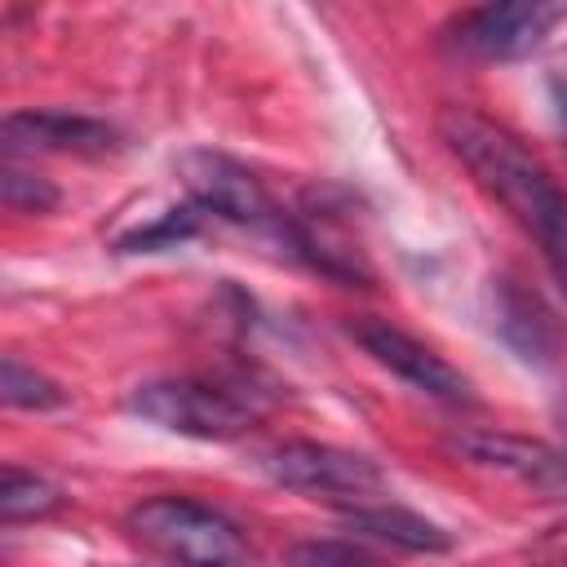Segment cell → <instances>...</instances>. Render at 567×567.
Here are the masks:
<instances>
[{
    "mask_svg": "<svg viewBox=\"0 0 567 567\" xmlns=\"http://www.w3.org/2000/svg\"><path fill=\"white\" fill-rule=\"evenodd\" d=\"M439 133L474 182L536 239L549 275L567 292V190L549 177V168L470 106H447L439 115Z\"/></svg>",
    "mask_w": 567,
    "mask_h": 567,
    "instance_id": "cell-1",
    "label": "cell"
},
{
    "mask_svg": "<svg viewBox=\"0 0 567 567\" xmlns=\"http://www.w3.org/2000/svg\"><path fill=\"white\" fill-rule=\"evenodd\" d=\"M128 532L173 567H252L244 532L190 496H151L128 509Z\"/></svg>",
    "mask_w": 567,
    "mask_h": 567,
    "instance_id": "cell-2",
    "label": "cell"
},
{
    "mask_svg": "<svg viewBox=\"0 0 567 567\" xmlns=\"http://www.w3.org/2000/svg\"><path fill=\"white\" fill-rule=\"evenodd\" d=\"M128 412L159 430H173L186 439H208V443L239 439L252 425V408L244 399H235L230 390H221L213 381H190V377L137 385L128 394Z\"/></svg>",
    "mask_w": 567,
    "mask_h": 567,
    "instance_id": "cell-3",
    "label": "cell"
},
{
    "mask_svg": "<svg viewBox=\"0 0 567 567\" xmlns=\"http://www.w3.org/2000/svg\"><path fill=\"white\" fill-rule=\"evenodd\" d=\"M567 18V4L549 0H514V4H478L447 22V44L478 62H518L545 44V35Z\"/></svg>",
    "mask_w": 567,
    "mask_h": 567,
    "instance_id": "cell-4",
    "label": "cell"
},
{
    "mask_svg": "<svg viewBox=\"0 0 567 567\" xmlns=\"http://www.w3.org/2000/svg\"><path fill=\"white\" fill-rule=\"evenodd\" d=\"M261 470L292 487V492H310V496H368L385 487V474L372 456L350 452V447H332V443H315V439H288L279 447H270L261 456Z\"/></svg>",
    "mask_w": 567,
    "mask_h": 567,
    "instance_id": "cell-5",
    "label": "cell"
},
{
    "mask_svg": "<svg viewBox=\"0 0 567 567\" xmlns=\"http://www.w3.org/2000/svg\"><path fill=\"white\" fill-rule=\"evenodd\" d=\"M177 173L199 213H213V217H226L239 226H275V230L284 226V213H275L270 195L239 159H230L221 151H186L177 159Z\"/></svg>",
    "mask_w": 567,
    "mask_h": 567,
    "instance_id": "cell-6",
    "label": "cell"
},
{
    "mask_svg": "<svg viewBox=\"0 0 567 567\" xmlns=\"http://www.w3.org/2000/svg\"><path fill=\"white\" fill-rule=\"evenodd\" d=\"M346 332H350L381 368H390L394 377H403V381L416 385L421 394H434V399H443V403H470V399H474V394H470V381H465L443 354H434L430 346H421L416 337H408L403 328H394L390 319L359 315V319L346 323Z\"/></svg>",
    "mask_w": 567,
    "mask_h": 567,
    "instance_id": "cell-7",
    "label": "cell"
},
{
    "mask_svg": "<svg viewBox=\"0 0 567 567\" xmlns=\"http://www.w3.org/2000/svg\"><path fill=\"white\" fill-rule=\"evenodd\" d=\"M4 155H102L115 146V128L93 120V115H71V111H9L0 124Z\"/></svg>",
    "mask_w": 567,
    "mask_h": 567,
    "instance_id": "cell-8",
    "label": "cell"
},
{
    "mask_svg": "<svg viewBox=\"0 0 567 567\" xmlns=\"http://www.w3.org/2000/svg\"><path fill=\"white\" fill-rule=\"evenodd\" d=\"M346 527L359 532V536H372V540H385L394 549H408V554H443L452 540L439 523L403 509V505H350L346 509Z\"/></svg>",
    "mask_w": 567,
    "mask_h": 567,
    "instance_id": "cell-9",
    "label": "cell"
},
{
    "mask_svg": "<svg viewBox=\"0 0 567 567\" xmlns=\"http://www.w3.org/2000/svg\"><path fill=\"white\" fill-rule=\"evenodd\" d=\"M456 452H465L470 461L478 465H501V470H514L518 478H554L567 470V461L532 439H514V434H496V430H470V434H456Z\"/></svg>",
    "mask_w": 567,
    "mask_h": 567,
    "instance_id": "cell-10",
    "label": "cell"
},
{
    "mask_svg": "<svg viewBox=\"0 0 567 567\" xmlns=\"http://www.w3.org/2000/svg\"><path fill=\"white\" fill-rule=\"evenodd\" d=\"M58 505H62V492H58L49 478L4 465V474H0V518H4V523L44 518V514H53Z\"/></svg>",
    "mask_w": 567,
    "mask_h": 567,
    "instance_id": "cell-11",
    "label": "cell"
},
{
    "mask_svg": "<svg viewBox=\"0 0 567 567\" xmlns=\"http://www.w3.org/2000/svg\"><path fill=\"white\" fill-rule=\"evenodd\" d=\"M0 399L9 408H31V412H49V408L66 403L58 381H49L44 372L27 368L18 354H4V363H0Z\"/></svg>",
    "mask_w": 567,
    "mask_h": 567,
    "instance_id": "cell-12",
    "label": "cell"
},
{
    "mask_svg": "<svg viewBox=\"0 0 567 567\" xmlns=\"http://www.w3.org/2000/svg\"><path fill=\"white\" fill-rule=\"evenodd\" d=\"M288 567H385V558L346 536H310L288 549Z\"/></svg>",
    "mask_w": 567,
    "mask_h": 567,
    "instance_id": "cell-13",
    "label": "cell"
},
{
    "mask_svg": "<svg viewBox=\"0 0 567 567\" xmlns=\"http://www.w3.org/2000/svg\"><path fill=\"white\" fill-rule=\"evenodd\" d=\"M199 217H204V213H199L195 204L173 208V213H164L155 226L124 235L115 248H120V252H155V248H173V244H182V239H190V235L199 230Z\"/></svg>",
    "mask_w": 567,
    "mask_h": 567,
    "instance_id": "cell-14",
    "label": "cell"
},
{
    "mask_svg": "<svg viewBox=\"0 0 567 567\" xmlns=\"http://www.w3.org/2000/svg\"><path fill=\"white\" fill-rule=\"evenodd\" d=\"M0 190H4V204L13 213H49L58 204V186L44 182L40 173H22V168H4L0 173Z\"/></svg>",
    "mask_w": 567,
    "mask_h": 567,
    "instance_id": "cell-15",
    "label": "cell"
}]
</instances>
